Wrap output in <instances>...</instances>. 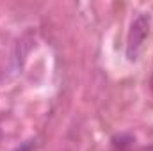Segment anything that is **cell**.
<instances>
[{"label": "cell", "instance_id": "cell-1", "mask_svg": "<svg viewBox=\"0 0 153 151\" xmlns=\"http://www.w3.org/2000/svg\"><path fill=\"white\" fill-rule=\"evenodd\" d=\"M150 27H152V18L146 13H141L135 16V20L130 25L128 30V38H126V57L128 61H135L139 57V52L144 44V41L150 34Z\"/></svg>", "mask_w": 153, "mask_h": 151}, {"label": "cell", "instance_id": "cell-2", "mask_svg": "<svg viewBox=\"0 0 153 151\" xmlns=\"http://www.w3.org/2000/svg\"><path fill=\"white\" fill-rule=\"evenodd\" d=\"M34 148H36V141L30 139V141H25L23 144H20L16 150H13V151H32Z\"/></svg>", "mask_w": 153, "mask_h": 151}, {"label": "cell", "instance_id": "cell-3", "mask_svg": "<svg viewBox=\"0 0 153 151\" xmlns=\"http://www.w3.org/2000/svg\"><path fill=\"white\" fill-rule=\"evenodd\" d=\"M152 91H153V76H152Z\"/></svg>", "mask_w": 153, "mask_h": 151}]
</instances>
